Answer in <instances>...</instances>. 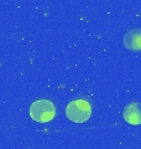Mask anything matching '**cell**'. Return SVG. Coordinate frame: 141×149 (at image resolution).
<instances>
[{"label": "cell", "instance_id": "6da1fadb", "mask_svg": "<svg viewBox=\"0 0 141 149\" xmlns=\"http://www.w3.org/2000/svg\"><path fill=\"white\" fill-rule=\"evenodd\" d=\"M66 114L69 120L74 123H83L91 118L92 107L86 100H74L66 107Z\"/></svg>", "mask_w": 141, "mask_h": 149}, {"label": "cell", "instance_id": "277c9868", "mask_svg": "<svg viewBox=\"0 0 141 149\" xmlns=\"http://www.w3.org/2000/svg\"><path fill=\"white\" fill-rule=\"evenodd\" d=\"M124 45L130 51H141V29H133L126 32Z\"/></svg>", "mask_w": 141, "mask_h": 149}, {"label": "cell", "instance_id": "7a4b0ae2", "mask_svg": "<svg viewBox=\"0 0 141 149\" xmlns=\"http://www.w3.org/2000/svg\"><path fill=\"white\" fill-rule=\"evenodd\" d=\"M56 116V107L48 100L35 101L30 107V117L39 123H47Z\"/></svg>", "mask_w": 141, "mask_h": 149}, {"label": "cell", "instance_id": "3957f363", "mask_svg": "<svg viewBox=\"0 0 141 149\" xmlns=\"http://www.w3.org/2000/svg\"><path fill=\"white\" fill-rule=\"evenodd\" d=\"M124 119L131 125H140L141 124V103L139 102H131L126 104L123 111Z\"/></svg>", "mask_w": 141, "mask_h": 149}]
</instances>
